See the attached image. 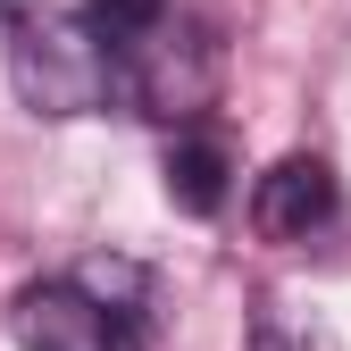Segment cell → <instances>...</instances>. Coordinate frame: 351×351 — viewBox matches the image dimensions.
Returning a JSON list of instances; mask_svg holds the SVG:
<instances>
[{
    "instance_id": "cell-1",
    "label": "cell",
    "mask_w": 351,
    "mask_h": 351,
    "mask_svg": "<svg viewBox=\"0 0 351 351\" xmlns=\"http://www.w3.org/2000/svg\"><path fill=\"white\" fill-rule=\"evenodd\" d=\"M9 84L34 117H93L117 93V42L84 9H34L9 17Z\"/></svg>"
},
{
    "instance_id": "cell-2",
    "label": "cell",
    "mask_w": 351,
    "mask_h": 351,
    "mask_svg": "<svg viewBox=\"0 0 351 351\" xmlns=\"http://www.w3.org/2000/svg\"><path fill=\"white\" fill-rule=\"evenodd\" d=\"M117 84L134 93V109L143 117H159V125H193L209 101H217V42L193 25V17H159L151 34H134L117 51Z\"/></svg>"
},
{
    "instance_id": "cell-3",
    "label": "cell",
    "mask_w": 351,
    "mask_h": 351,
    "mask_svg": "<svg viewBox=\"0 0 351 351\" xmlns=\"http://www.w3.org/2000/svg\"><path fill=\"white\" fill-rule=\"evenodd\" d=\"M9 335H17V351H134V335L117 326V310L93 285H75V276L25 285L17 310H9Z\"/></svg>"
},
{
    "instance_id": "cell-4",
    "label": "cell",
    "mask_w": 351,
    "mask_h": 351,
    "mask_svg": "<svg viewBox=\"0 0 351 351\" xmlns=\"http://www.w3.org/2000/svg\"><path fill=\"white\" fill-rule=\"evenodd\" d=\"M335 209H343V184H335V167L318 151H285L251 184V226L268 234V243H310V234H326Z\"/></svg>"
},
{
    "instance_id": "cell-5",
    "label": "cell",
    "mask_w": 351,
    "mask_h": 351,
    "mask_svg": "<svg viewBox=\"0 0 351 351\" xmlns=\"http://www.w3.org/2000/svg\"><path fill=\"white\" fill-rule=\"evenodd\" d=\"M159 176H167V201L184 209V217H217V209H226V193H234V159H226V143H217V134H176Z\"/></svg>"
},
{
    "instance_id": "cell-6",
    "label": "cell",
    "mask_w": 351,
    "mask_h": 351,
    "mask_svg": "<svg viewBox=\"0 0 351 351\" xmlns=\"http://www.w3.org/2000/svg\"><path fill=\"white\" fill-rule=\"evenodd\" d=\"M75 285H93L109 310H117V326L143 343V326H151V276L134 268V259H109V251H101V259H84V268H75Z\"/></svg>"
},
{
    "instance_id": "cell-7",
    "label": "cell",
    "mask_w": 351,
    "mask_h": 351,
    "mask_svg": "<svg viewBox=\"0 0 351 351\" xmlns=\"http://www.w3.org/2000/svg\"><path fill=\"white\" fill-rule=\"evenodd\" d=\"M176 9V0H84V17H93L109 42H117V51H125V42H134V34H151L159 17Z\"/></svg>"
},
{
    "instance_id": "cell-8",
    "label": "cell",
    "mask_w": 351,
    "mask_h": 351,
    "mask_svg": "<svg viewBox=\"0 0 351 351\" xmlns=\"http://www.w3.org/2000/svg\"><path fill=\"white\" fill-rule=\"evenodd\" d=\"M0 9H17V0H0Z\"/></svg>"
}]
</instances>
